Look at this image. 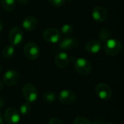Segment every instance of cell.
Returning a JSON list of instances; mask_svg holds the SVG:
<instances>
[{
    "label": "cell",
    "mask_w": 124,
    "mask_h": 124,
    "mask_svg": "<svg viewBox=\"0 0 124 124\" xmlns=\"http://www.w3.org/2000/svg\"><path fill=\"white\" fill-rule=\"evenodd\" d=\"M122 43L116 39H109L104 44L105 52L110 56H116L122 50Z\"/></svg>",
    "instance_id": "1"
},
{
    "label": "cell",
    "mask_w": 124,
    "mask_h": 124,
    "mask_svg": "<svg viewBox=\"0 0 124 124\" xmlns=\"http://www.w3.org/2000/svg\"><path fill=\"white\" fill-rule=\"evenodd\" d=\"M74 68L76 72L82 76L89 75L92 69L91 62L87 59L84 57H79L76 60Z\"/></svg>",
    "instance_id": "2"
},
{
    "label": "cell",
    "mask_w": 124,
    "mask_h": 124,
    "mask_svg": "<svg viewBox=\"0 0 124 124\" xmlns=\"http://www.w3.org/2000/svg\"><path fill=\"white\" fill-rule=\"evenodd\" d=\"M95 92L97 97L104 101L108 100L113 95V91L111 88L105 83H100L95 86Z\"/></svg>",
    "instance_id": "3"
},
{
    "label": "cell",
    "mask_w": 124,
    "mask_h": 124,
    "mask_svg": "<svg viewBox=\"0 0 124 124\" xmlns=\"http://www.w3.org/2000/svg\"><path fill=\"white\" fill-rule=\"evenodd\" d=\"M24 54L25 57L31 60H36L40 54V50L39 48V46L37 45L36 43L33 41H29L28 42L23 49Z\"/></svg>",
    "instance_id": "4"
},
{
    "label": "cell",
    "mask_w": 124,
    "mask_h": 124,
    "mask_svg": "<svg viewBox=\"0 0 124 124\" xmlns=\"http://www.w3.org/2000/svg\"><path fill=\"white\" fill-rule=\"evenodd\" d=\"M23 95L28 103L35 102L38 99V92L36 88L31 84H26L23 88Z\"/></svg>",
    "instance_id": "5"
},
{
    "label": "cell",
    "mask_w": 124,
    "mask_h": 124,
    "mask_svg": "<svg viewBox=\"0 0 124 124\" xmlns=\"http://www.w3.org/2000/svg\"><path fill=\"white\" fill-rule=\"evenodd\" d=\"M42 36L46 42L56 44L60 41L61 34L58 29L54 28H48L43 31Z\"/></svg>",
    "instance_id": "6"
},
{
    "label": "cell",
    "mask_w": 124,
    "mask_h": 124,
    "mask_svg": "<svg viewBox=\"0 0 124 124\" xmlns=\"http://www.w3.org/2000/svg\"><path fill=\"white\" fill-rule=\"evenodd\" d=\"M19 79V73L15 70L10 69L4 73L3 76V84L7 86H12L18 82Z\"/></svg>",
    "instance_id": "7"
},
{
    "label": "cell",
    "mask_w": 124,
    "mask_h": 124,
    "mask_svg": "<svg viewBox=\"0 0 124 124\" xmlns=\"http://www.w3.org/2000/svg\"><path fill=\"white\" fill-rule=\"evenodd\" d=\"M4 118L7 124H18L20 121V115L14 108L6 109L4 113Z\"/></svg>",
    "instance_id": "8"
},
{
    "label": "cell",
    "mask_w": 124,
    "mask_h": 124,
    "mask_svg": "<svg viewBox=\"0 0 124 124\" xmlns=\"http://www.w3.org/2000/svg\"><path fill=\"white\" fill-rule=\"evenodd\" d=\"M23 39V33L19 27H13L9 33V41L13 46L19 45Z\"/></svg>",
    "instance_id": "9"
},
{
    "label": "cell",
    "mask_w": 124,
    "mask_h": 124,
    "mask_svg": "<svg viewBox=\"0 0 124 124\" xmlns=\"http://www.w3.org/2000/svg\"><path fill=\"white\" fill-rule=\"evenodd\" d=\"M76 99V96L73 91L69 89L62 90L58 95L59 101L64 105H71L73 104Z\"/></svg>",
    "instance_id": "10"
},
{
    "label": "cell",
    "mask_w": 124,
    "mask_h": 124,
    "mask_svg": "<svg viewBox=\"0 0 124 124\" xmlns=\"http://www.w3.org/2000/svg\"><path fill=\"white\" fill-rule=\"evenodd\" d=\"M92 16L95 21L98 23H101L107 20L108 13L105 7H103L102 6L98 5L94 7L92 12Z\"/></svg>",
    "instance_id": "11"
},
{
    "label": "cell",
    "mask_w": 124,
    "mask_h": 124,
    "mask_svg": "<svg viewBox=\"0 0 124 124\" xmlns=\"http://www.w3.org/2000/svg\"><path fill=\"white\" fill-rule=\"evenodd\" d=\"M86 51L90 54H97L100 52L102 49L101 42L96 39H91L88 41L85 45Z\"/></svg>",
    "instance_id": "12"
},
{
    "label": "cell",
    "mask_w": 124,
    "mask_h": 124,
    "mask_svg": "<svg viewBox=\"0 0 124 124\" xmlns=\"http://www.w3.org/2000/svg\"><path fill=\"white\" fill-rule=\"evenodd\" d=\"M54 62L56 65L60 68H65L68 67L69 62H70V57L68 54L64 52L58 53L54 59Z\"/></svg>",
    "instance_id": "13"
},
{
    "label": "cell",
    "mask_w": 124,
    "mask_h": 124,
    "mask_svg": "<svg viewBox=\"0 0 124 124\" xmlns=\"http://www.w3.org/2000/svg\"><path fill=\"white\" fill-rule=\"evenodd\" d=\"M23 28L27 31H32L38 25V20L34 16H27L23 21Z\"/></svg>",
    "instance_id": "14"
},
{
    "label": "cell",
    "mask_w": 124,
    "mask_h": 124,
    "mask_svg": "<svg viewBox=\"0 0 124 124\" xmlns=\"http://www.w3.org/2000/svg\"><path fill=\"white\" fill-rule=\"evenodd\" d=\"M77 40L73 37H66L63 39L59 44V47L63 50L71 49L76 46Z\"/></svg>",
    "instance_id": "15"
},
{
    "label": "cell",
    "mask_w": 124,
    "mask_h": 124,
    "mask_svg": "<svg viewBox=\"0 0 124 124\" xmlns=\"http://www.w3.org/2000/svg\"><path fill=\"white\" fill-rule=\"evenodd\" d=\"M2 7L7 12L12 11L15 7V0H0Z\"/></svg>",
    "instance_id": "16"
},
{
    "label": "cell",
    "mask_w": 124,
    "mask_h": 124,
    "mask_svg": "<svg viewBox=\"0 0 124 124\" xmlns=\"http://www.w3.org/2000/svg\"><path fill=\"white\" fill-rule=\"evenodd\" d=\"M56 94L54 92L52 91H46L44 92L43 95V99L45 102L46 103H53L56 100Z\"/></svg>",
    "instance_id": "17"
},
{
    "label": "cell",
    "mask_w": 124,
    "mask_h": 124,
    "mask_svg": "<svg viewBox=\"0 0 124 124\" xmlns=\"http://www.w3.org/2000/svg\"><path fill=\"white\" fill-rule=\"evenodd\" d=\"M15 52V46H13L11 44L10 45H7L4 48V50H3V56L5 58H7V59L11 58L14 55Z\"/></svg>",
    "instance_id": "18"
},
{
    "label": "cell",
    "mask_w": 124,
    "mask_h": 124,
    "mask_svg": "<svg viewBox=\"0 0 124 124\" xmlns=\"http://www.w3.org/2000/svg\"><path fill=\"white\" fill-rule=\"evenodd\" d=\"M110 31L108 28H103L102 30L100 31V36H99V39H100V41H102L105 42L107 40H108L110 39Z\"/></svg>",
    "instance_id": "19"
},
{
    "label": "cell",
    "mask_w": 124,
    "mask_h": 124,
    "mask_svg": "<svg viewBox=\"0 0 124 124\" xmlns=\"http://www.w3.org/2000/svg\"><path fill=\"white\" fill-rule=\"evenodd\" d=\"M73 31V27L70 24H64L60 29V34L64 36H69Z\"/></svg>",
    "instance_id": "20"
},
{
    "label": "cell",
    "mask_w": 124,
    "mask_h": 124,
    "mask_svg": "<svg viewBox=\"0 0 124 124\" xmlns=\"http://www.w3.org/2000/svg\"><path fill=\"white\" fill-rule=\"evenodd\" d=\"M31 110V107L28 102H24L20 107V113L23 116L28 115L30 113Z\"/></svg>",
    "instance_id": "21"
},
{
    "label": "cell",
    "mask_w": 124,
    "mask_h": 124,
    "mask_svg": "<svg viewBox=\"0 0 124 124\" xmlns=\"http://www.w3.org/2000/svg\"><path fill=\"white\" fill-rule=\"evenodd\" d=\"M73 124H92V121L85 117H77L74 119Z\"/></svg>",
    "instance_id": "22"
},
{
    "label": "cell",
    "mask_w": 124,
    "mask_h": 124,
    "mask_svg": "<svg viewBox=\"0 0 124 124\" xmlns=\"http://www.w3.org/2000/svg\"><path fill=\"white\" fill-rule=\"evenodd\" d=\"M66 0H48V1L54 7H62L65 3Z\"/></svg>",
    "instance_id": "23"
},
{
    "label": "cell",
    "mask_w": 124,
    "mask_h": 124,
    "mask_svg": "<svg viewBox=\"0 0 124 124\" xmlns=\"http://www.w3.org/2000/svg\"><path fill=\"white\" fill-rule=\"evenodd\" d=\"M48 124H63V123L60 119L57 118H52L49 121Z\"/></svg>",
    "instance_id": "24"
},
{
    "label": "cell",
    "mask_w": 124,
    "mask_h": 124,
    "mask_svg": "<svg viewBox=\"0 0 124 124\" xmlns=\"http://www.w3.org/2000/svg\"><path fill=\"white\" fill-rule=\"evenodd\" d=\"M92 124H105V121L102 119H96L92 122Z\"/></svg>",
    "instance_id": "25"
},
{
    "label": "cell",
    "mask_w": 124,
    "mask_h": 124,
    "mask_svg": "<svg viewBox=\"0 0 124 124\" xmlns=\"http://www.w3.org/2000/svg\"><path fill=\"white\" fill-rule=\"evenodd\" d=\"M20 4H25L28 2V0H15Z\"/></svg>",
    "instance_id": "26"
},
{
    "label": "cell",
    "mask_w": 124,
    "mask_h": 124,
    "mask_svg": "<svg viewBox=\"0 0 124 124\" xmlns=\"http://www.w3.org/2000/svg\"><path fill=\"white\" fill-rule=\"evenodd\" d=\"M4 105V100L2 97H0V109L2 108Z\"/></svg>",
    "instance_id": "27"
},
{
    "label": "cell",
    "mask_w": 124,
    "mask_h": 124,
    "mask_svg": "<svg viewBox=\"0 0 124 124\" xmlns=\"http://www.w3.org/2000/svg\"><path fill=\"white\" fill-rule=\"evenodd\" d=\"M3 27H4V25H3V22H2V20L0 19V32L2 31V29H3Z\"/></svg>",
    "instance_id": "28"
},
{
    "label": "cell",
    "mask_w": 124,
    "mask_h": 124,
    "mask_svg": "<svg viewBox=\"0 0 124 124\" xmlns=\"http://www.w3.org/2000/svg\"><path fill=\"white\" fill-rule=\"evenodd\" d=\"M0 124H4V119L2 117V115L0 113Z\"/></svg>",
    "instance_id": "29"
},
{
    "label": "cell",
    "mask_w": 124,
    "mask_h": 124,
    "mask_svg": "<svg viewBox=\"0 0 124 124\" xmlns=\"http://www.w3.org/2000/svg\"><path fill=\"white\" fill-rule=\"evenodd\" d=\"M2 89H3V83L0 81V92L2 90Z\"/></svg>",
    "instance_id": "30"
},
{
    "label": "cell",
    "mask_w": 124,
    "mask_h": 124,
    "mask_svg": "<svg viewBox=\"0 0 124 124\" xmlns=\"http://www.w3.org/2000/svg\"><path fill=\"white\" fill-rule=\"evenodd\" d=\"M113 124V123H107V124Z\"/></svg>",
    "instance_id": "31"
},
{
    "label": "cell",
    "mask_w": 124,
    "mask_h": 124,
    "mask_svg": "<svg viewBox=\"0 0 124 124\" xmlns=\"http://www.w3.org/2000/svg\"><path fill=\"white\" fill-rule=\"evenodd\" d=\"M1 65H0V73H1Z\"/></svg>",
    "instance_id": "32"
},
{
    "label": "cell",
    "mask_w": 124,
    "mask_h": 124,
    "mask_svg": "<svg viewBox=\"0 0 124 124\" xmlns=\"http://www.w3.org/2000/svg\"><path fill=\"white\" fill-rule=\"evenodd\" d=\"M68 1H73V0H68Z\"/></svg>",
    "instance_id": "33"
}]
</instances>
